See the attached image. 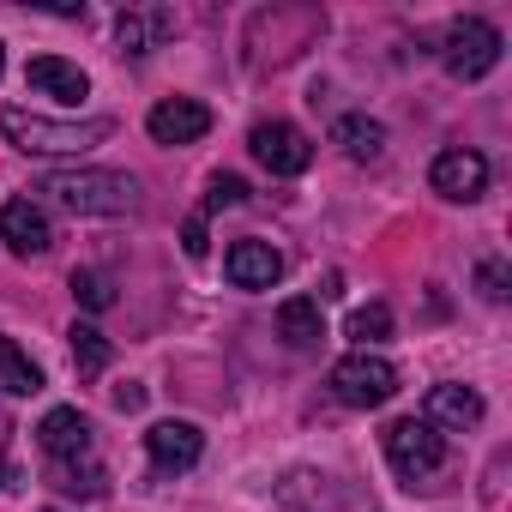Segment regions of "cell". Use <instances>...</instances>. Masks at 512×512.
Segmentation results:
<instances>
[{
  "label": "cell",
  "mask_w": 512,
  "mask_h": 512,
  "mask_svg": "<svg viewBox=\"0 0 512 512\" xmlns=\"http://www.w3.org/2000/svg\"><path fill=\"white\" fill-rule=\"evenodd\" d=\"M145 452H151V470H157V476H181V470L199 464L205 434H199L193 422H157V428L145 434Z\"/></svg>",
  "instance_id": "7c38bea8"
},
{
  "label": "cell",
  "mask_w": 512,
  "mask_h": 512,
  "mask_svg": "<svg viewBox=\"0 0 512 512\" xmlns=\"http://www.w3.org/2000/svg\"><path fill=\"white\" fill-rule=\"evenodd\" d=\"M482 392L476 386H458V380H440V386H428V404H422V422L428 428H452V434H464V428H476L482 422Z\"/></svg>",
  "instance_id": "4fadbf2b"
},
{
  "label": "cell",
  "mask_w": 512,
  "mask_h": 512,
  "mask_svg": "<svg viewBox=\"0 0 512 512\" xmlns=\"http://www.w3.org/2000/svg\"><path fill=\"white\" fill-rule=\"evenodd\" d=\"M139 404H145V386H133V380L115 386V410H139Z\"/></svg>",
  "instance_id": "83f0119b"
},
{
  "label": "cell",
  "mask_w": 512,
  "mask_h": 512,
  "mask_svg": "<svg viewBox=\"0 0 512 512\" xmlns=\"http://www.w3.org/2000/svg\"><path fill=\"white\" fill-rule=\"evenodd\" d=\"M223 205H247V181H241V175H211L205 211H223Z\"/></svg>",
  "instance_id": "d4e9b609"
},
{
  "label": "cell",
  "mask_w": 512,
  "mask_h": 512,
  "mask_svg": "<svg viewBox=\"0 0 512 512\" xmlns=\"http://www.w3.org/2000/svg\"><path fill=\"white\" fill-rule=\"evenodd\" d=\"M49 482H55V494H73V500H79V494H85V500H103V494H109V470H103L97 458H67V464H55Z\"/></svg>",
  "instance_id": "44dd1931"
},
{
  "label": "cell",
  "mask_w": 512,
  "mask_h": 512,
  "mask_svg": "<svg viewBox=\"0 0 512 512\" xmlns=\"http://www.w3.org/2000/svg\"><path fill=\"white\" fill-rule=\"evenodd\" d=\"M320 31H326V13H320V7H260V13L247 19L241 49L272 37L278 49H272V61H266V67H284V61H296L302 49H314V37H320Z\"/></svg>",
  "instance_id": "3957f363"
},
{
  "label": "cell",
  "mask_w": 512,
  "mask_h": 512,
  "mask_svg": "<svg viewBox=\"0 0 512 512\" xmlns=\"http://www.w3.org/2000/svg\"><path fill=\"white\" fill-rule=\"evenodd\" d=\"M0 73H7V43H0Z\"/></svg>",
  "instance_id": "f1b7e54d"
},
{
  "label": "cell",
  "mask_w": 512,
  "mask_h": 512,
  "mask_svg": "<svg viewBox=\"0 0 512 512\" xmlns=\"http://www.w3.org/2000/svg\"><path fill=\"white\" fill-rule=\"evenodd\" d=\"M181 247H187V260H205V217H187V229H181Z\"/></svg>",
  "instance_id": "4316f807"
},
{
  "label": "cell",
  "mask_w": 512,
  "mask_h": 512,
  "mask_svg": "<svg viewBox=\"0 0 512 512\" xmlns=\"http://www.w3.org/2000/svg\"><path fill=\"white\" fill-rule=\"evenodd\" d=\"M332 139L344 145V157H350V163H374V157L386 151V127H380V121H368V115H344V121L332 127Z\"/></svg>",
  "instance_id": "ffe728a7"
},
{
  "label": "cell",
  "mask_w": 512,
  "mask_h": 512,
  "mask_svg": "<svg viewBox=\"0 0 512 512\" xmlns=\"http://www.w3.org/2000/svg\"><path fill=\"white\" fill-rule=\"evenodd\" d=\"M0 133H7L25 157H85V151L115 139V121L109 115L55 121V115H31V109H0Z\"/></svg>",
  "instance_id": "6da1fadb"
},
{
  "label": "cell",
  "mask_w": 512,
  "mask_h": 512,
  "mask_svg": "<svg viewBox=\"0 0 512 512\" xmlns=\"http://www.w3.org/2000/svg\"><path fill=\"white\" fill-rule=\"evenodd\" d=\"M73 302L85 314H103V308H115V284L103 272H73Z\"/></svg>",
  "instance_id": "cb8c5ba5"
},
{
  "label": "cell",
  "mask_w": 512,
  "mask_h": 512,
  "mask_svg": "<svg viewBox=\"0 0 512 512\" xmlns=\"http://www.w3.org/2000/svg\"><path fill=\"white\" fill-rule=\"evenodd\" d=\"M350 338H356V350H374V344H386L392 338V308L386 302H368V308H356L350 314V326H344Z\"/></svg>",
  "instance_id": "7402d4cb"
},
{
  "label": "cell",
  "mask_w": 512,
  "mask_h": 512,
  "mask_svg": "<svg viewBox=\"0 0 512 512\" xmlns=\"http://www.w3.org/2000/svg\"><path fill=\"white\" fill-rule=\"evenodd\" d=\"M386 458H392V470L416 488V482H428V476L446 464V434L428 428L422 416H398V422H386Z\"/></svg>",
  "instance_id": "277c9868"
},
{
  "label": "cell",
  "mask_w": 512,
  "mask_h": 512,
  "mask_svg": "<svg viewBox=\"0 0 512 512\" xmlns=\"http://www.w3.org/2000/svg\"><path fill=\"white\" fill-rule=\"evenodd\" d=\"M55 205H67L73 217H133L139 211V181L121 175V169H55L43 175V187Z\"/></svg>",
  "instance_id": "7a4b0ae2"
},
{
  "label": "cell",
  "mask_w": 512,
  "mask_h": 512,
  "mask_svg": "<svg viewBox=\"0 0 512 512\" xmlns=\"http://www.w3.org/2000/svg\"><path fill=\"white\" fill-rule=\"evenodd\" d=\"M223 278L235 284V290H272L278 278H284V253L272 247V241H229V253H223Z\"/></svg>",
  "instance_id": "30bf717a"
},
{
  "label": "cell",
  "mask_w": 512,
  "mask_h": 512,
  "mask_svg": "<svg viewBox=\"0 0 512 512\" xmlns=\"http://www.w3.org/2000/svg\"><path fill=\"white\" fill-rule=\"evenodd\" d=\"M145 127H151L157 145H199V139L211 133V109H205L199 97H163V103L145 115Z\"/></svg>",
  "instance_id": "8fae6325"
},
{
  "label": "cell",
  "mask_w": 512,
  "mask_h": 512,
  "mask_svg": "<svg viewBox=\"0 0 512 512\" xmlns=\"http://www.w3.org/2000/svg\"><path fill=\"white\" fill-rule=\"evenodd\" d=\"M476 290H482V302H506V290H512L506 260H482V266H476Z\"/></svg>",
  "instance_id": "484cf974"
},
{
  "label": "cell",
  "mask_w": 512,
  "mask_h": 512,
  "mask_svg": "<svg viewBox=\"0 0 512 512\" xmlns=\"http://www.w3.org/2000/svg\"><path fill=\"white\" fill-rule=\"evenodd\" d=\"M428 181H434V193H440V199H452V205H476V199L488 193V157H482V151H470V145H452V151H440V157H434Z\"/></svg>",
  "instance_id": "ba28073f"
},
{
  "label": "cell",
  "mask_w": 512,
  "mask_h": 512,
  "mask_svg": "<svg viewBox=\"0 0 512 512\" xmlns=\"http://www.w3.org/2000/svg\"><path fill=\"white\" fill-rule=\"evenodd\" d=\"M169 31H175V13H169V7H127V13L115 19V43H121V55H151Z\"/></svg>",
  "instance_id": "2e32d148"
},
{
  "label": "cell",
  "mask_w": 512,
  "mask_h": 512,
  "mask_svg": "<svg viewBox=\"0 0 512 512\" xmlns=\"http://www.w3.org/2000/svg\"><path fill=\"white\" fill-rule=\"evenodd\" d=\"M278 332H284V344L314 350V344L326 338V314H320V302H314V296H290V302L278 308Z\"/></svg>",
  "instance_id": "ac0fdd59"
},
{
  "label": "cell",
  "mask_w": 512,
  "mask_h": 512,
  "mask_svg": "<svg viewBox=\"0 0 512 512\" xmlns=\"http://www.w3.org/2000/svg\"><path fill=\"white\" fill-rule=\"evenodd\" d=\"M25 79H31V91H43V97H61V103H79V97H91V79H85V67H73V61H61V55H37V61L25 67Z\"/></svg>",
  "instance_id": "e0dca14e"
},
{
  "label": "cell",
  "mask_w": 512,
  "mask_h": 512,
  "mask_svg": "<svg viewBox=\"0 0 512 512\" xmlns=\"http://www.w3.org/2000/svg\"><path fill=\"white\" fill-rule=\"evenodd\" d=\"M0 241H7V253H19V260L49 253V247H55L49 211H43L37 199H7V205H0Z\"/></svg>",
  "instance_id": "9c48e42d"
},
{
  "label": "cell",
  "mask_w": 512,
  "mask_h": 512,
  "mask_svg": "<svg viewBox=\"0 0 512 512\" xmlns=\"http://www.w3.org/2000/svg\"><path fill=\"white\" fill-rule=\"evenodd\" d=\"M0 482H7V452H0Z\"/></svg>",
  "instance_id": "f546056e"
},
{
  "label": "cell",
  "mask_w": 512,
  "mask_h": 512,
  "mask_svg": "<svg viewBox=\"0 0 512 512\" xmlns=\"http://www.w3.org/2000/svg\"><path fill=\"white\" fill-rule=\"evenodd\" d=\"M37 446H43L55 464H67V458H91V422H85L73 404H55V410L37 422Z\"/></svg>",
  "instance_id": "5bb4252c"
},
{
  "label": "cell",
  "mask_w": 512,
  "mask_h": 512,
  "mask_svg": "<svg viewBox=\"0 0 512 512\" xmlns=\"http://www.w3.org/2000/svg\"><path fill=\"white\" fill-rule=\"evenodd\" d=\"M500 49H506V37H500L488 19H458V25L446 31L440 61H446V73H452L458 85H470V79H482V73L500 67Z\"/></svg>",
  "instance_id": "8992f818"
},
{
  "label": "cell",
  "mask_w": 512,
  "mask_h": 512,
  "mask_svg": "<svg viewBox=\"0 0 512 512\" xmlns=\"http://www.w3.org/2000/svg\"><path fill=\"white\" fill-rule=\"evenodd\" d=\"M278 500L296 506V512H338L350 494H344L338 476H326V470H290V476L278 482Z\"/></svg>",
  "instance_id": "9a60e30c"
},
{
  "label": "cell",
  "mask_w": 512,
  "mask_h": 512,
  "mask_svg": "<svg viewBox=\"0 0 512 512\" xmlns=\"http://www.w3.org/2000/svg\"><path fill=\"white\" fill-rule=\"evenodd\" d=\"M109 338L97 332V326H73V362H79V374H103L109 368Z\"/></svg>",
  "instance_id": "603a6c76"
},
{
  "label": "cell",
  "mask_w": 512,
  "mask_h": 512,
  "mask_svg": "<svg viewBox=\"0 0 512 512\" xmlns=\"http://www.w3.org/2000/svg\"><path fill=\"white\" fill-rule=\"evenodd\" d=\"M332 392L350 410H380L398 392V368L386 356H374V350H350L344 362H332Z\"/></svg>",
  "instance_id": "5b68a950"
},
{
  "label": "cell",
  "mask_w": 512,
  "mask_h": 512,
  "mask_svg": "<svg viewBox=\"0 0 512 512\" xmlns=\"http://www.w3.org/2000/svg\"><path fill=\"white\" fill-rule=\"evenodd\" d=\"M0 392L7 398H37L43 392V368L19 350V338L0 332Z\"/></svg>",
  "instance_id": "d6986e66"
},
{
  "label": "cell",
  "mask_w": 512,
  "mask_h": 512,
  "mask_svg": "<svg viewBox=\"0 0 512 512\" xmlns=\"http://www.w3.org/2000/svg\"><path fill=\"white\" fill-rule=\"evenodd\" d=\"M247 151H253V163L272 169V175H302L314 163V139L296 121H260L247 133Z\"/></svg>",
  "instance_id": "52a82bcc"
}]
</instances>
